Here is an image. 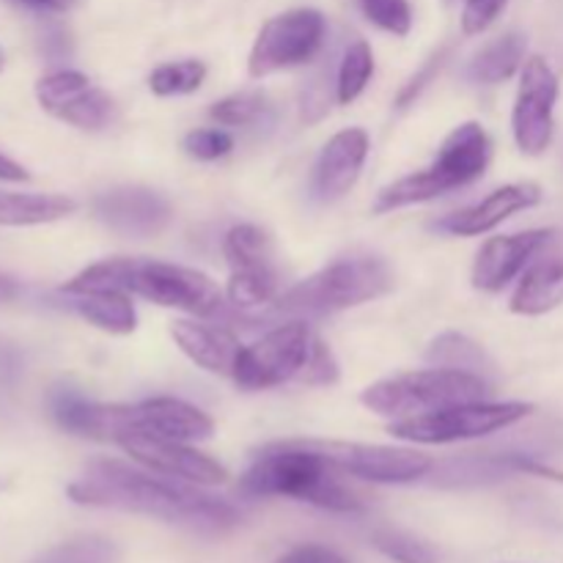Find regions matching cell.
I'll return each mask as SVG.
<instances>
[{"label":"cell","instance_id":"cell-28","mask_svg":"<svg viewBox=\"0 0 563 563\" xmlns=\"http://www.w3.org/2000/svg\"><path fill=\"white\" fill-rule=\"evenodd\" d=\"M203 80H207V64L198 58H185L157 66L148 75V88L157 97H181V93L198 91Z\"/></svg>","mask_w":563,"mask_h":563},{"label":"cell","instance_id":"cell-21","mask_svg":"<svg viewBox=\"0 0 563 563\" xmlns=\"http://www.w3.org/2000/svg\"><path fill=\"white\" fill-rule=\"evenodd\" d=\"M563 306V258H539L522 273L509 308L520 317H542Z\"/></svg>","mask_w":563,"mask_h":563},{"label":"cell","instance_id":"cell-40","mask_svg":"<svg viewBox=\"0 0 563 563\" xmlns=\"http://www.w3.org/2000/svg\"><path fill=\"white\" fill-rule=\"evenodd\" d=\"M14 295H16V284H14V280L0 278V302L11 300V297H14Z\"/></svg>","mask_w":563,"mask_h":563},{"label":"cell","instance_id":"cell-16","mask_svg":"<svg viewBox=\"0 0 563 563\" xmlns=\"http://www.w3.org/2000/svg\"><path fill=\"white\" fill-rule=\"evenodd\" d=\"M368 157V135L361 126L341 130L324 143L311 176V192L319 203H333L355 187Z\"/></svg>","mask_w":563,"mask_h":563},{"label":"cell","instance_id":"cell-37","mask_svg":"<svg viewBox=\"0 0 563 563\" xmlns=\"http://www.w3.org/2000/svg\"><path fill=\"white\" fill-rule=\"evenodd\" d=\"M278 563H350L344 555H339L335 550L319 548V544H306V548H297L291 553H286Z\"/></svg>","mask_w":563,"mask_h":563},{"label":"cell","instance_id":"cell-27","mask_svg":"<svg viewBox=\"0 0 563 563\" xmlns=\"http://www.w3.org/2000/svg\"><path fill=\"white\" fill-rule=\"evenodd\" d=\"M374 75V53L363 38H355L350 47L344 49L335 69V99L339 104H350L366 91L368 80Z\"/></svg>","mask_w":563,"mask_h":563},{"label":"cell","instance_id":"cell-13","mask_svg":"<svg viewBox=\"0 0 563 563\" xmlns=\"http://www.w3.org/2000/svg\"><path fill=\"white\" fill-rule=\"evenodd\" d=\"M115 445H121V451L146 471L179 478L196 487H218L229 478V471L218 460L192 449L190 443L146 438V434H119Z\"/></svg>","mask_w":563,"mask_h":563},{"label":"cell","instance_id":"cell-12","mask_svg":"<svg viewBox=\"0 0 563 563\" xmlns=\"http://www.w3.org/2000/svg\"><path fill=\"white\" fill-rule=\"evenodd\" d=\"M36 99L49 115L77 130H104L119 113L115 99L77 69H55L38 77Z\"/></svg>","mask_w":563,"mask_h":563},{"label":"cell","instance_id":"cell-33","mask_svg":"<svg viewBox=\"0 0 563 563\" xmlns=\"http://www.w3.org/2000/svg\"><path fill=\"white\" fill-rule=\"evenodd\" d=\"M181 148H185L192 159L212 163V159L225 157V154L234 148V137L225 130H196L181 141Z\"/></svg>","mask_w":563,"mask_h":563},{"label":"cell","instance_id":"cell-8","mask_svg":"<svg viewBox=\"0 0 563 563\" xmlns=\"http://www.w3.org/2000/svg\"><path fill=\"white\" fill-rule=\"evenodd\" d=\"M531 412L533 405H522V401H504V405H498V401H465V405H451L443 410L399 418V421L390 423L388 432L399 440H410V443L445 445L504 432Z\"/></svg>","mask_w":563,"mask_h":563},{"label":"cell","instance_id":"cell-39","mask_svg":"<svg viewBox=\"0 0 563 563\" xmlns=\"http://www.w3.org/2000/svg\"><path fill=\"white\" fill-rule=\"evenodd\" d=\"M27 179H31V174H27L16 159H11L9 154L0 152V181H27Z\"/></svg>","mask_w":563,"mask_h":563},{"label":"cell","instance_id":"cell-19","mask_svg":"<svg viewBox=\"0 0 563 563\" xmlns=\"http://www.w3.org/2000/svg\"><path fill=\"white\" fill-rule=\"evenodd\" d=\"M176 346L190 357L203 372L220 374V377H234L236 361L242 355V344L225 324L209 322V319H176L170 324Z\"/></svg>","mask_w":563,"mask_h":563},{"label":"cell","instance_id":"cell-29","mask_svg":"<svg viewBox=\"0 0 563 563\" xmlns=\"http://www.w3.org/2000/svg\"><path fill=\"white\" fill-rule=\"evenodd\" d=\"M119 561V550L113 542L102 537H77L69 542L58 544V548L47 550L38 555L33 563H115Z\"/></svg>","mask_w":563,"mask_h":563},{"label":"cell","instance_id":"cell-25","mask_svg":"<svg viewBox=\"0 0 563 563\" xmlns=\"http://www.w3.org/2000/svg\"><path fill=\"white\" fill-rule=\"evenodd\" d=\"M77 203L53 192H3L0 190V225H44L66 218Z\"/></svg>","mask_w":563,"mask_h":563},{"label":"cell","instance_id":"cell-36","mask_svg":"<svg viewBox=\"0 0 563 563\" xmlns=\"http://www.w3.org/2000/svg\"><path fill=\"white\" fill-rule=\"evenodd\" d=\"M443 58H445V49H443V53L434 55V58H429L427 66H423V69L418 71V75L412 77V80L407 82L405 88H401V93H399V97H396V104H399V108H405L407 102H412V99H416L418 93H421V88L427 86V82L434 77V71H438L440 66H443Z\"/></svg>","mask_w":563,"mask_h":563},{"label":"cell","instance_id":"cell-26","mask_svg":"<svg viewBox=\"0 0 563 563\" xmlns=\"http://www.w3.org/2000/svg\"><path fill=\"white\" fill-rule=\"evenodd\" d=\"M427 361L432 363V366L478 374V377H487V374H493V361H489L487 352H484L476 341L467 339V335H462V333L438 335V339L429 344Z\"/></svg>","mask_w":563,"mask_h":563},{"label":"cell","instance_id":"cell-9","mask_svg":"<svg viewBox=\"0 0 563 563\" xmlns=\"http://www.w3.org/2000/svg\"><path fill=\"white\" fill-rule=\"evenodd\" d=\"M328 36V20L317 9H289L262 25L253 42L247 71L251 77H267L275 71L311 64Z\"/></svg>","mask_w":563,"mask_h":563},{"label":"cell","instance_id":"cell-30","mask_svg":"<svg viewBox=\"0 0 563 563\" xmlns=\"http://www.w3.org/2000/svg\"><path fill=\"white\" fill-rule=\"evenodd\" d=\"M267 110L269 104L264 93L240 91L220 99V102H214L212 108H209V115L223 126H251V124H258Z\"/></svg>","mask_w":563,"mask_h":563},{"label":"cell","instance_id":"cell-4","mask_svg":"<svg viewBox=\"0 0 563 563\" xmlns=\"http://www.w3.org/2000/svg\"><path fill=\"white\" fill-rule=\"evenodd\" d=\"M231 379L245 390H267L289 383L333 385L339 383V361L302 319H289L275 324L256 344L242 346Z\"/></svg>","mask_w":563,"mask_h":563},{"label":"cell","instance_id":"cell-5","mask_svg":"<svg viewBox=\"0 0 563 563\" xmlns=\"http://www.w3.org/2000/svg\"><path fill=\"white\" fill-rule=\"evenodd\" d=\"M489 159H493V141H489L487 130L478 121H465L445 137L429 168L401 176L399 181L379 192L374 214L432 201V198L445 196L456 187L473 185L489 168Z\"/></svg>","mask_w":563,"mask_h":563},{"label":"cell","instance_id":"cell-35","mask_svg":"<svg viewBox=\"0 0 563 563\" xmlns=\"http://www.w3.org/2000/svg\"><path fill=\"white\" fill-rule=\"evenodd\" d=\"M330 86L335 88V82H330V71H317V75L306 82V88H302V119H306L308 124H313V121H319L328 113Z\"/></svg>","mask_w":563,"mask_h":563},{"label":"cell","instance_id":"cell-6","mask_svg":"<svg viewBox=\"0 0 563 563\" xmlns=\"http://www.w3.org/2000/svg\"><path fill=\"white\" fill-rule=\"evenodd\" d=\"M394 289V273L383 258H341L300 280L273 302L275 313L291 319H317L372 302Z\"/></svg>","mask_w":563,"mask_h":563},{"label":"cell","instance_id":"cell-15","mask_svg":"<svg viewBox=\"0 0 563 563\" xmlns=\"http://www.w3.org/2000/svg\"><path fill=\"white\" fill-rule=\"evenodd\" d=\"M553 229H531L487 240L476 253L473 286L482 291L506 289L517 275L531 267V262H537V256L553 242Z\"/></svg>","mask_w":563,"mask_h":563},{"label":"cell","instance_id":"cell-24","mask_svg":"<svg viewBox=\"0 0 563 563\" xmlns=\"http://www.w3.org/2000/svg\"><path fill=\"white\" fill-rule=\"evenodd\" d=\"M526 36L517 31L504 33V36L493 38L484 44L476 55H473L471 66H467V77L484 86H498L515 77L526 64Z\"/></svg>","mask_w":563,"mask_h":563},{"label":"cell","instance_id":"cell-10","mask_svg":"<svg viewBox=\"0 0 563 563\" xmlns=\"http://www.w3.org/2000/svg\"><path fill=\"white\" fill-rule=\"evenodd\" d=\"M214 432L212 418L196 405L170 396L143 399L137 405H110V443L119 434H146V438L201 443Z\"/></svg>","mask_w":563,"mask_h":563},{"label":"cell","instance_id":"cell-2","mask_svg":"<svg viewBox=\"0 0 563 563\" xmlns=\"http://www.w3.org/2000/svg\"><path fill=\"white\" fill-rule=\"evenodd\" d=\"M115 289L137 295L163 308H176L190 317L214 319L225 311L223 291L201 269L152 258H104L80 269L60 291Z\"/></svg>","mask_w":563,"mask_h":563},{"label":"cell","instance_id":"cell-7","mask_svg":"<svg viewBox=\"0 0 563 563\" xmlns=\"http://www.w3.org/2000/svg\"><path fill=\"white\" fill-rule=\"evenodd\" d=\"M493 396V385L487 377L454 368H423V372L396 374V377L379 379L372 388L361 394V401L372 412L383 418H410L421 412L443 410L451 405L465 401H487Z\"/></svg>","mask_w":563,"mask_h":563},{"label":"cell","instance_id":"cell-17","mask_svg":"<svg viewBox=\"0 0 563 563\" xmlns=\"http://www.w3.org/2000/svg\"><path fill=\"white\" fill-rule=\"evenodd\" d=\"M93 212L108 229L126 236H154L174 218L168 198L146 187H119L102 192L93 201Z\"/></svg>","mask_w":563,"mask_h":563},{"label":"cell","instance_id":"cell-38","mask_svg":"<svg viewBox=\"0 0 563 563\" xmlns=\"http://www.w3.org/2000/svg\"><path fill=\"white\" fill-rule=\"evenodd\" d=\"M14 3L25 5L33 11H49V14H60V11L75 9L77 0H14Z\"/></svg>","mask_w":563,"mask_h":563},{"label":"cell","instance_id":"cell-41","mask_svg":"<svg viewBox=\"0 0 563 563\" xmlns=\"http://www.w3.org/2000/svg\"><path fill=\"white\" fill-rule=\"evenodd\" d=\"M3 69H5V53L0 49V71H3Z\"/></svg>","mask_w":563,"mask_h":563},{"label":"cell","instance_id":"cell-20","mask_svg":"<svg viewBox=\"0 0 563 563\" xmlns=\"http://www.w3.org/2000/svg\"><path fill=\"white\" fill-rule=\"evenodd\" d=\"M47 407L64 432L88 440H110V405L86 399L69 385H55L47 396Z\"/></svg>","mask_w":563,"mask_h":563},{"label":"cell","instance_id":"cell-32","mask_svg":"<svg viewBox=\"0 0 563 563\" xmlns=\"http://www.w3.org/2000/svg\"><path fill=\"white\" fill-rule=\"evenodd\" d=\"M368 22L394 36H407L412 27V9L407 0H357Z\"/></svg>","mask_w":563,"mask_h":563},{"label":"cell","instance_id":"cell-3","mask_svg":"<svg viewBox=\"0 0 563 563\" xmlns=\"http://www.w3.org/2000/svg\"><path fill=\"white\" fill-rule=\"evenodd\" d=\"M251 498H295L330 511H363V500L341 482V471L317 443H273L258 451L240 478Z\"/></svg>","mask_w":563,"mask_h":563},{"label":"cell","instance_id":"cell-31","mask_svg":"<svg viewBox=\"0 0 563 563\" xmlns=\"http://www.w3.org/2000/svg\"><path fill=\"white\" fill-rule=\"evenodd\" d=\"M374 548L396 563H438V553L427 542L401 531H377Z\"/></svg>","mask_w":563,"mask_h":563},{"label":"cell","instance_id":"cell-23","mask_svg":"<svg viewBox=\"0 0 563 563\" xmlns=\"http://www.w3.org/2000/svg\"><path fill=\"white\" fill-rule=\"evenodd\" d=\"M225 262L231 275H256V278H280L275 267L273 240L264 229L251 223L234 225L223 240Z\"/></svg>","mask_w":563,"mask_h":563},{"label":"cell","instance_id":"cell-22","mask_svg":"<svg viewBox=\"0 0 563 563\" xmlns=\"http://www.w3.org/2000/svg\"><path fill=\"white\" fill-rule=\"evenodd\" d=\"M66 306L91 322L93 328L113 335H130L137 328V311L132 306V295L115 289L102 291H60Z\"/></svg>","mask_w":563,"mask_h":563},{"label":"cell","instance_id":"cell-34","mask_svg":"<svg viewBox=\"0 0 563 563\" xmlns=\"http://www.w3.org/2000/svg\"><path fill=\"white\" fill-rule=\"evenodd\" d=\"M509 0H465L462 5V31L467 36H476L484 33L495 20L500 16V11L506 9Z\"/></svg>","mask_w":563,"mask_h":563},{"label":"cell","instance_id":"cell-1","mask_svg":"<svg viewBox=\"0 0 563 563\" xmlns=\"http://www.w3.org/2000/svg\"><path fill=\"white\" fill-rule=\"evenodd\" d=\"M66 493L80 506L135 511L198 531H225L240 522V511L234 506L201 493L196 484L137 471L115 460L91 462Z\"/></svg>","mask_w":563,"mask_h":563},{"label":"cell","instance_id":"cell-14","mask_svg":"<svg viewBox=\"0 0 563 563\" xmlns=\"http://www.w3.org/2000/svg\"><path fill=\"white\" fill-rule=\"evenodd\" d=\"M322 454L341 473L363 478L372 484H412L434 471L432 456L412 449H390V445L361 443H317Z\"/></svg>","mask_w":563,"mask_h":563},{"label":"cell","instance_id":"cell-18","mask_svg":"<svg viewBox=\"0 0 563 563\" xmlns=\"http://www.w3.org/2000/svg\"><path fill=\"white\" fill-rule=\"evenodd\" d=\"M539 201H542V187L533 185V181L504 185L489 192L487 198H482L478 203H473V207L460 209L454 214H445L443 220L434 223V229L454 236L487 234V231L498 229L504 220H509L511 214L526 212V209L537 207Z\"/></svg>","mask_w":563,"mask_h":563},{"label":"cell","instance_id":"cell-11","mask_svg":"<svg viewBox=\"0 0 563 563\" xmlns=\"http://www.w3.org/2000/svg\"><path fill=\"white\" fill-rule=\"evenodd\" d=\"M559 77L550 69L542 55L526 58L520 69V88H517L515 110H511V132H515L517 148L522 154L548 152L555 132V102H559Z\"/></svg>","mask_w":563,"mask_h":563}]
</instances>
